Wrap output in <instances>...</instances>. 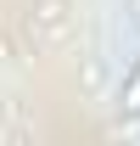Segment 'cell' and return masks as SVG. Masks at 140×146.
Listing matches in <instances>:
<instances>
[{"mask_svg": "<svg viewBox=\"0 0 140 146\" xmlns=\"http://www.w3.org/2000/svg\"><path fill=\"white\" fill-rule=\"evenodd\" d=\"M22 34L34 45V56L67 51L73 34H79V6H73V0H34V6L22 11Z\"/></svg>", "mask_w": 140, "mask_h": 146, "instance_id": "obj_1", "label": "cell"}, {"mask_svg": "<svg viewBox=\"0 0 140 146\" xmlns=\"http://www.w3.org/2000/svg\"><path fill=\"white\" fill-rule=\"evenodd\" d=\"M112 107H118L123 118H140V56H135V68L123 73V84H118V96H112Z\"/></svg>", "mask_w": 140, "mask_h": 146, "instance_id": "obj_2", "label": "cell"}, {"mask_svg": "<svg viewBox=\"0 0 140 146\" xmlns=\"http://www.w3.org/2000/svg\"><path fill=\"white\" fill-rule=\"evenodd\" d=\"M79 62H84V90L90 96H106V56L101 51H84Z\"/></svg>", "mask_w": 140, "mask_h": 146, "instance_id": "obj_3", "label": "cell"}]
</instances>
